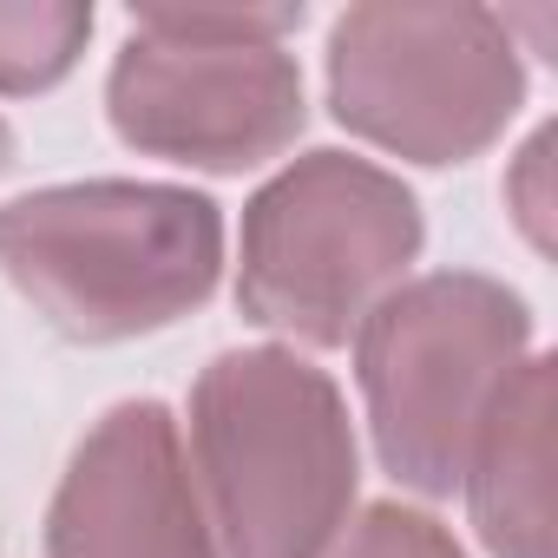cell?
Instances as JSON below:
<instances>
[{
	"label": "cell",
	"instance_id": "cell-8",
	"mask_svg": "<svg viewBox=\"0 0 558 558\" xmlns=\"http://www.w3.org/2000/svg\"><path fill=\"white\" fill-rule=\"evenodd\" d=\"M551 355H525L493 421L466 453L473 532L493 558H558V499H551Z\"/></svg>",
	"mask_w": 558,
	"mask_h": 558
},
{
	"label": "cell",
	"instance_id": "cell-7",
	"mask_svg": "<svg viewBox=\"0 0 558 558\" xmlns=\"http://www.w3.org/2000/svg\"><path fill=\"white\" fill-rule=\"evenodd\" d=\"M53 558H217V532L158 401H119L73 453L47 506Z\"/></svg>",
	"mask_w": 558,
	"mask_h": 558
},
{
	"label": "cell",
	"instance_id": "cell-3",
	"mask_svg": "<svg viewBox=\"0 0 558 558\" xmlns=\"http://www.w3.org/2000/svg\"><path fill=\"white\" fill-rule=\"evenodd\" d=\"M525 355V296L480 269H434L388 290L355 329V375L381 466L401 486L447 499Z\"/></svg>",
	"mask_w": 558,
	"mask_h": 558
},
{
	"label": "cell",
	"instance_id": "cell-4",
	"mask_svg": "<svg viewBox=\"0 0 558 558\" xmlns=\"http://www.w3.org/2000/svg\"><path fill=\"white\" fill-rule=\"evenodd\" d=\"M303 8H138L106 80L112 132L165 165L250 171L296 145L303 66L283 34Z\"/></svg>",
	"mask_w": 558,
	"mask_h": 558
},
{
	"label": "cell",
	"instance_id": "cell-2",
	"mask_svg": "<svg viewBox=\"0 0 558 558\" xmlns=\"http://www.w3.org/2000/svg\"><path fill=\"white\" fill-rule=\"evenodd\" d=\"M197 493L217 558H323L355 506L342 388L296 349H230L191 395Z\"/></svg>",
	"mask_w": 558,
	"mask_h": 558
},
{
	"label": "cell",
	"instance_id": "cell-6",
	"mask_svg": "<svg viewBox=\"0 0 558 558\" xmlns=\"http://www.w3.org/2000/svg\"><path fill=\"white\" fill-rule=\"evenodd\" d=\"M519 106V40L493 8L362 0L329 27V112L408 165L480 158Z\"/></svg>",
	"mask_w": 558,
	"mask_h": 558
},
{
	"label": "cell",
	"instance_id": "cell-9",
	"mask_svg": "<svg viewBox=\"0 0 558 558\" xmlns=\"http://www.w3.org/2000/svg\"><path fill=\"white\" fill-rule=\"evenodd\" d=\"M93 40V8L80 0H0V93L60 86Z\"/></svg>",
	"mask_w": 558,
	"mask_h": 558
},
{
	"label": "cell",
	"instance_id": "cell-12",
	"mask_svg": "<svg viewBox=\"0 0 558 558\" xmlns=\"http://www.w3.org/2000/svg\"><path fill=\"white\" fill-rule=\"evenodd\" d=\"M14 165V132H8V119H0V171Z\"/></svg>",
	"mask_w": 558,
	"mask_h": 558
},
{
	"label": "cell",
	"instance_id": "cell-5",
	"mask_svg": "<svg viewBox=\"0 0 558 558\" xmlns=\"http://www.w3.org/2000/svg\"><path fill=\"white\" fill-rule=\"evenodd\" d=\"M414 191L349 151H303L243 204L236 310L303 349H342L421 256Z\"/></svg>",
	"mask_w": 558,
	"mask_h": 558
},
{
	"label": "cell",
	"instance_id": "cell-10",
	"mask_svg": "<svg viewBox=\"0 0 558 558\" xmlns=\"http://www.w3.org/2000/svg\"><path fill=\"white\" fill-rule=\"evenodd\" d=\"M323 558H466V551L434 512L401 506V499H375L329 538Z\"/></svg>",
	"mask_w": 558,
	"mask_h": 558
},
{
	"label": "cell",
	"instance_id": "cell-11",
	"mask_svg": "<svg viewBox=\"0 0 558 558\" xmlns=\"http://www.w3.org/2000/svg\"><path fill=\"white\" fill-rule=\"evenodd\" d=\"M545 151H551V132H538L532 145H525V158H519V178H525V230H532V243L545 250V191H538V178H545Z\"/></svg>",
	"mask_w": 558,
	"mask_h": 558
},
{
	"label": "cell",
	"instance_id": "cell-1",
	"mask_svg": "<svg viewBox=\"0 0 558 558\" xmlns=\"http://www.w3.org/2000/svg\"><path fill=\"white\" fill-rule=\"evenodd\" d=\"M0 269L66 342H138L210 303L223 210L204 191L138 178L27 191L0 204Z\"/></svg>",
	"mask_w": 558,
	"mask_h": 558
}]
</instances>
